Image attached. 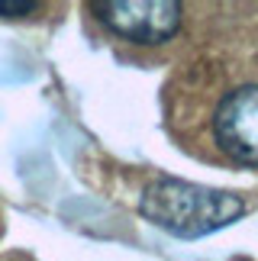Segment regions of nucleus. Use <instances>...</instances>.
<instances>
[{"label": "nucleus", "instance_id": "f257e3e1", "mask_svg": "<svg viewBox=\"0 0 258 261\" xmlns=\"http://www.w3.org/2000/svg\"><path fill=\"white\" fill-rule=\"evenodd\" d=\"M168 129L203 162L258 168V39L226 36L168 81Z\"/></svg>", "mask_w": 258, "mask_h": 261}, {"label": "nucleus", "instance_id": "f03ea898", "mask_svg": "<svg viewBox=\"0 0 258 261\" xmlns=\"http://www.w3.org/2000/svg\"><path fill=\"white\" fill-rule=\"evenodd\" d=\"M245 213V203L236 194L184 184V180H158L142 197V216L181 239L207 236L220 226L236 223Z\"/></svg>", "mask_w": 258, "mask_h": 261}, {"label": "nucleus", "instance_id": "7ed1b4c3", "mask_svg": "<svg viewBox=\"0 0 258 261\" xmlns=\"http://www.w3.org/2000/svg\"><path fill=\"white\" fill-rule=\"evenodd\" d=\"M91 10L110 33L139 45L168 42L181 26L177 0H97Z\"/></svg>", "mask_w": 258, "mask_h": 261}, {"label": "nucleus", "instance_id": "20e7f679", "mask_svg": "<svg viewBox=\"0 0 258 261\" xmlns=\"http://www.w3.org/2000/svg\"><path fill=\"white\" fill-rule=\"evenodd\" d=\"M36 10H39L36 0H16V4L0 0V16H26V13H36Z\"/></svg>", "mask_w": 258, "mask_h": 261}]
</instances>
